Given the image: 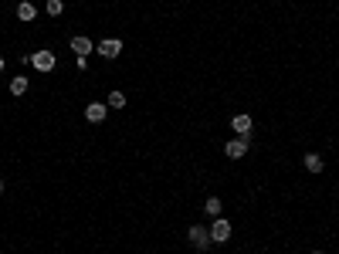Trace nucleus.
<instances>
[{"instance_id": "20e7f679", "label": "nucleus", "mask_w": 339, "mask_h": 254, "mask_svg": "<svg viewBox=\"0 0 339 254\" xmlns=\"http://www.w3.org/2000/svg\"><path fill=\"white\" fill-rule=\"evenodd\" d=\"M231 129L237 133V139L248 143L251 139V115H234V119H231Z\"/></svg>"}, {"instance_id": "0eeeda50", "label": "nucleus", "mask_w": 339, "mask_h": 254, "mask_svg": "<svg viewBox=\"0 0 339 254\" xmlns=\"http://www.w3.org/2000/svg\"><path fill=\"white\" fill-rule=\"evenodd\" d=\"M224 153L231 156V159H241V156L248 153V143H244V139H231V143L224 146Z\"/></svg>"}, {"instance_id": "7ed1b4c3", "label": "nucleus", "mask_w": 339, "mask_h": 254, "mask_svg": "<svg viewBox=\"0 0 339 254\" xmlns=\"http://www.w3.org/2000/svg\"><path fill=\"white\" fill-rule=\"evenodd\" d=\"M95 51H99L102 58H119V55H122V41H119V37H109V41L95 45Z\"/></svg>"}, {"instance_id": "f8f14e48", "label": "nucleus", "mask_w": 339, "mask_h": 254, "mask_svg": "<svg viewBox=\"0 0 339 254\" xmlns=\"http://www.w3.org/2000/svg\"><path fill=\"white\" fill-rule=\"evenodd\" d=\"M203 210H207L210 217H221V200H217V197H207V203H203Z\"/></svg>"}, {"instance_id": "4468645a", "label": "nucleus", "mask_w": 339, "mask_h": 254, "mask_svg": "<svg viewBox=\"0 0 339 254\" xmlns=\"http://www.w3.org/2000/svg\"><path fill=\"white\" fill-rule=\"evenodd\" d=\"M48 14H51V17H58V14L65 11V4H61V0H48V7H45Z\"/></svg>"}, {"instance_id": "39448f33", "label": "nucleus", "mask_w": 339, "mask_h": 254, "mask_svg": "<svg viewBox=\"0 0 339 254\" xmlns=\"http://www.w3.org/2000/svg\"><path fill=\"white\" fill-rule=\"evenodd\" d=\"M227 237H231V224H227L224 217H214V227H210V241L224 244Z\"/></svg>"}, {"instance_id": "9b49d317", "label": "nucleus", "mask_w": 339, "mask_h": 254, "mask_svg": "<svg viewBox=\"0 0 339 254\" xmlns=\"http://www.w3.org/2000/svg\"><path fill=\"white\" fill-rule=\"evenodd\" d=\"M24 92H27V78H24V75L11 78V95H24Z\"/></svg>"}, {"instance_id": "dca6fc26", "label": "nucleus", "mask_w": 339, "mask_h": 254, "mask_svg": "<svg viewBox=\"0 0 339 254\" xmlns=\"http://www.w3.org/2000/svg\"><path fill=\"white\" fill-rule=\"evenodd\" d=\"M0 71H4V58H0Z\"/></svg>"}, {"instance_id": "9d476101", "label": "nucleus", "mask_w": 339, "mask_h": 254, "mask_svg": "<svg viewBox=\"0 0 339 254\" xmlns=\"http://www.w3.org/2000/svg\"><path fill=\"white\" fill-rule=\"evenodd\" d=\"M34 4L31 0H24V4H17V21H34Z\"/></svg>"}, {"instance_id": "1a4fd4ad", "label": "nucleus", "mask_w": 339, "mask_h": 254, "mask_svg": "<svg viewBox=\"0 0 339 254\" xmlns=\"http://www.w3.org/2000/svg\"><path fill=\"white\" fill-rule=\"evenodd\" d=\"M305 170H309V173H322V156L319 153H305Z\"/></svg>"}, {"instance_id": "423d86ee", "label": "nucleus", "mask_w": 339, "mask_h": 254, "mask_svg": "<svg viewBox=\"0 0 339 254\" xmlns=\"http://www.w3.org/2000/svg\"><path fill=\"white\" fill-rule=\"evenodd\" d=\"M71 51H75L78 58H89L92 51H95V45H92L89 37H71Z\"/></svg>"}, {"instance_id": "6e6552de", "label": "nucleus", "mask_w": 339, "mask_h": 254, "mask_svg": "<svg viewBox=\"0 0 339 254\" xmlns=\"http://www.w3.org/2000/svg\"><path fill=\"white\" fill-rule=\"evenodd\" d=\"M85 119H89V122H102V119H105V105H102V102H89Z\"/></svg>"}, {"instance_id": "f257e3e1", "label": "nucleus", "mask_w": 339, "mask_h": 254, "mask_svg": "<svg viewBox=\"0 0 339 254\" xmlns=\"http://www.w3.org/2000/svg\"><path fill=\"white\" fill-rule=\"evenodd\" d=\"M187 237H190V244L197 247V251H207V247H210V231L200 227V224H193L190 231H187Z\"/></svg>"}, {"instance_id": "ddd939ff", "label": "nucleus", "mask_w": 339, "mask_h": 254, "mask_svg": "<svg viewBox=\"0 0 339 254\" xmlns=\"http://www.w3.org/2000/svg\"><path fill=\"white\" fill-rule=\"evenodd\" d=\"M105 102H109L112 109H122V105H125V95H122V92H112V95H109Z\"/></svg>"}, {"instance_id": "2eb2a0df", "label": "nucleus", "mask_w": 339, "mask_h": 254, "mask_svg": "<svg viewBox=\"0 0 339 254\" xmlns=\"http://www.w3.org/2000/svg\"><path fill=\"white\" fill-rule=\"evenodd\" d=\"M0 197H4V180H0Z\"/></svg>"}, {"instance_id": "f3484780", "label": "nucleus", "mask_w": 339, "mask_h": 254, "mask_svg": "<svg viewBox=\"0 0 339 254\" xmlns=\"http://www.w3.org/2000/svg\"><path fill=\"white\" fill-rule=\"evenodd\" d=\"M312 254H319V251H312Z\"/></svg>"}, {"instance_id": "f03ea898", "label": "nucleus", "mask_w": 339, "mask_h": 254, "mask_svg": "<svg viewBox=\"0 0 339 254\" xmlns=\"http://www.w3.org/2000/svg\"><path fill=\"white\" fill-rule=\"evenodd\" d=\"M31 65L37 68V71H51V68H55V51H48V48L34 51V55H31Z\"/></svg>"}]
</instances>
